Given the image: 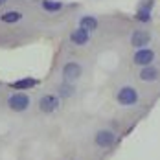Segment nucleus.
I'll list each match as a JSON object with an SVG mask.
<instances>
[{
  "label": "nucleus",
  "mask_w": 160,
  "mask_h": 160,
  "mask_svg": "<svg viewBox=\"0 0 160 160\" xmlns=\"http://www.w3.org/2000/svg\"><path fill=\"white\" fill-rule=\"evenodd\" d=\"M116 101L120 105H123V107H131V105L138 103V92H136V88L131 87V85L122 87L118 90V94H116Z\"/></svg>",
  "instance_id": "nucleus-1"
},
{
  "label": "nucleus",
  "mask_w": 160,
  "mask_h": 160,
  "mask_svg": "<svg viewBox=\"0 0 160 160\" xmlns=\"http://www.w3.org/2000/svg\"><path fill=\"white\" fill-rule=\"evenodd\" d=\"M8 107L15 112L26 111V109L30 107V96L24 94L22 90H17V92H13L11 96L8 98Z\"/></svg>",
  "instance_id": "nucleus-2"
},
{
  "label": "nucleus",
  "mask_w": 160,
  "mask_h": 160,
  "mask_svg": "<svg viewBox=\"0 0 160 160\" xmlns=\"http://www.w3.org/2000/svg\"><path fill=\"white\" fill-rule=\"evenodd\" d=\"M61 105V98H57L55 94H44V96L39 99V109L44 112V114H52L59 109Z\"/></svg>",
  "instance_id": "nucleus-3"
},
{
  "label": "nucleus",
  "mask_w": 160,
  "mask_h": 160,
  "mask_svg": "<svg viewBox=\"0 0 160 160\" xmlns=\"http://www.w3.org/2000/svg\"><path fill=\"white\" fill-rule=\"evenodd\" d=\"M81 74H83V68H81V64L76 63V61H70V63H66L63 66V79L68 81V83L78 81L81 78Z\"/></svg>",
  "instance_id": "nucleus-4"
},
{
  "label": "nucleus",
  "mask_w": 160,
  "mask_h": 160,
  "mask_svg": "<svg viewBox=\"0 0 160 160\" xmlns=\"http://www.w3.org/2000/svg\"><path fill=\"white\" fill-rule=\"evenodd\" d=\"M149 42H151V33L147 30H136L131 35V46L132 48H147Z\"/></svg>",
  "instance_id": "nucleus-5"
},
{
  "label": "nucleus",
  "mask_w": 160,
  "mask_h": 160,
  "mask_svg": "<svg viewBox=\"0 0 160 160\" xmlns=\"http://www.w3.org/2000/svg\"><path fill=\"white\" fill-rule=\"evenodd\" d=\"M155 61V52L149 48H140L134 55H132V63L138 66H147Z\"/></svg>",
  "instance_id": "nucleus-6"
},
{
  "label": "nucleus",
  "mask_w": 160,
  "mask_h": 160,
  "mask_svg": "<svg viewBox=\"0 0 160 160\" xmlns=\"http://www.w3.org/2000/svg\"><path fill=\"white\" fill-rule=\"evenodd\" d=\"M94 142H96L98 147H111V145H114V142H116V136H114L112 131L103 129V131H98L96 132Z\"/></svg>",
  "instance_id": "nucleus-7"
},
{
  "label": "nucleus",
  "mask_w": 160,
  "mask_h": 160,
  "mask_svg": "<svg viewBox=\"0 0 160 160\" xmlns=\"http://www.w3.org/2000/svg\"><path fill=\"white\" fill-rule=\"evenodd\" d=\"M70 41H72V44H76V46H85V44L90 41V32L79 26V28L72 30V33H70Z\"/></svg>",
  "instance_id": "nucleus-8"
},
{
  "label": "nucleus",
  "mask_w": 160,
  "mask_h": 160,
  "mask_svg": "<svg viewBox=\"0 0 160 160\" xmlns=\"http://www.w3.org/2000/svg\"><path fill=\"white\" fill-rule=\"evenodd\" d=\"M151 9H153V0L142 2L138 11H136V20L138 22H149L151 20Z\"/></svg>",
  "instance_id": "nucleus-9"
},
{
  "label": "nucleus",
  "mask_w": 160,
  "mask_h": 160,
  "mask_svg": "<svg viewBox=\"0 0 160 160\" xmlns=\"http://www.w3.org/2000/svg\"><path fill=\"white\" fill-rule=\"evenodd\" d=\"M37 85H39V81L35 79V78H24V79L9 83V87H11L13 90H28V88H33V87H37Z\"/></svg>",
  "instance_id": "nucleus-10"
},
{
  "label": "nucleus",
  "mask_w": 160,
  "mask_h": 160,
  "mask_svg": "<svg viewBox=\"0 0 160 160\" xmlns=\"http://www.w3.org/2000/svg\"><path fill=\"white\" fill-rule=\"evenodd\" d=\"M138 78H140L142 81H157V79H158V70H157L155 66H151V64L142 66V70H140Z\"/></svg>",
  "instance_id": "nucleus-11"
},
{
  "label": "nucleus",
  "mask_w": 160,
  "mask_h": 160,
  "mask_svg": "<svg viewBox=\"0 0 160 160\" xmlns=\"http://www.w3.org/2000/svg\"><path fill=\"white\" fill-rule=\"evenodd\" d=\"M79 26L92 33L98 28V18L96 17H92V15H85V17H81L79 18Z\"/></svg>",
  "instance_id": "nucleus-12"
},
{
  "label": "nucleus",
  "mask_w": 160,
  "mask_h": 160,
  "mask_svg": "<svg viewBox=\"0 0 160 160\" xmlns=\"http://www.w3.org/2000/svg\"><path fill=\"white\" fill-rule=\"evenodd\" d=\"M22 18V13L20 11H6V13H2L0 15V20L4 22V24H15V22H18Z\"/></svg>",
  "instance_id": "nucleus-13"
},
{
  "label": "nucleus",
  "mask_w": 160,
  "mask_h": 160,
  "mask_svg": "<svg viewBox=\"0 0 160 160\" xmlns=\"http://www.w3.org/2000/svg\"><path fill=\"white\" fill-rule=\"evenodd\" d=\"M74 92H76L74 83L64 81L63 85H59V98H70V96H74Z\"/></svg>",
  "instance_id": "nucleus-14"
},
{
  "label": "nucleus",
  "mask_w": 160,
  "mask_h": 160,
  "mask_svg": "<svg viewBox=\"0 0 160 160\" xmlns=\"http://www.w3.org/2000/svg\"><path fill=\"white\" fill-rule=\"evenodd\" d=\"M42 8L46 11H50V13H53V11H61L63 9V4L59 0H42Z\"/></svg>",
  "instance_id": "nucleus-15"
},
{
  "label": "nucleus",
  "mask_w": 160,
  "mask_h": 160,
  "mask_svg": "<svg viewBox=\"0 0 160 160\" xmlns=\"http://www.w3.org/2000/svg\"><path fill=\"white\" fill-rule=\"evenodd\" d=\"M6 2H8V0H0V6H4V4H6Z\"/></svg>",
  "instance_id": "nucleus-16"
}]
</instances>
